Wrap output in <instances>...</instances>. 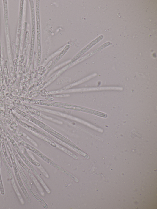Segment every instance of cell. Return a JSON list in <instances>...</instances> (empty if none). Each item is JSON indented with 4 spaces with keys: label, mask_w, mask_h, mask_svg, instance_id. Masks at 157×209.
I'll return each instance as SVG.
<instances>
[{
    "label": "cell",
    "mask_w": 157,
    "mask_h": 209,
    "mask_svg": "<svg viewBox=\"0 0 157 209\" xmlns=\"http://www.w3.org/2000/svg\"><path fill=\"white\" fill-rule=\"evenodd\" d=\"M97 41H98L97 40V39L95 40L83 48L72 59L71 62H75L79 59L83 55L97 43Z\"/></svg>",
    "instance_id": "8992f818"
},
{
    "label": "cell",
    "mask_w": 157,
    "mask_h": 209,
    "mask_svg": "<svg viewBox=\"0 0 157 209\" xmlns=\"http://www.w3.org/2000/svg\"><path fill=\"white\" fill-rule=\"evenodd\" d=\"M1 157L8 174L10 177V179L15 191L18 196L19 200L20 201L21 203L23 205L24 204V201L20 193L18 190L11 169L10 168V166L6 160L5 156H4V155L2 154V153H1Z\"/></svg>",
    "instance_id": "6da1fadb"
},
{
    "label": "cell",
    "mask_w": 157,
    "mask_h": 209,
    "mask_svg": "<svg viewBox=\"0 0 157 209\" xmlns=\"http://www.w3.org/2000/svg\"><path fill=\"white\" fill-rule=\"evenodd\" d=\"M58 147L60 149H61V150H63V151L65 152V153H67L68 155H69L71 156H72L73 158H74L75 159H76V160H77V159L78 158V157L76 156L75 155L73 154V153H72L69 151H68V150H67V149H66L65 148L59 145H58Z\"/></svg>",
    "instance_id": "4fadbf2b"
},
{
    "label": "cell",
    "mask_w": 157,
    "mask_h": 209,
    "mask_svg": "<svg viewBox=\"0 0 157 209\" xmlns=\"http://www.w3.org/2000/svg\"><path fill=\"white\" fill-rule=\"evenodd\" d=\"M13 167L16 178L18 183L20 187L23 194L26 198L28 202L29 203H30L31 202V201L30 197L29 196L23 184V183L21 176H20L19 172L18 170V167Z\"/></svg>",
    "instance_id": "277c9868"
},
{
    "label": "cell",
    "mask_w": 157,
    "mask_h": 209,
    "mask_svg": "<svg viewBox=\"0 0 157 209\" xmlns=\"http://www.w3.org/2000/svg\"><path fill=\"white\" fill-rule=\"evenodd\" d=\"M91 56L90 54H88L87 55H86L85 56H84L83 57L80 58V59H78L77 60L74 62H71V63L68 64V65L66 66L65 67H64L60 71H59L56 74L50 81H49L46 84L45 86V87H47V86H48L50 84L53 82H54L55 79H56L59 76H60L62 73L64 72L65 71L67 70V69L74 65H75L76 64L78 63H79L80 62L84 60V59H86L88 57Z\"/></svg>",
    "instance_id": "3957f363"
},
{
    "label": "cell",
    "mask_w": 157,
    "mask_h": 209,
    "mask_svg": "<svg viewBox=\"0 0 157 209\" xmlns=\"http://www.w3.org/2000/svg\"><path fill=\"white\" fill-rule=\"evenodd\" d=\"M23 135L28 140H29V142H31L35 146H37V145L36 144V143L31 138L29 137L26 134L24 133H23Z\"/></svg>",
    "instance_id": "2e32d148"
},
{
    "label": "cell",
    "mask_w": 157,
    "mask_h": 209,
    "mask_svg": "<svg viewBox=\"0 0 157 209\" xmlns=\"http://www.w3.org/2000/svg\"><path fill=\"white\" fill-rule=\"evenodd\" d=\"M70 48L69 45H67L64 48L61 53L54 59L51 65L47 69L46 75L51 70V69L60 60V59L65 54Z\"/></svg>",
    "instance_id": "5b68a950"
},
{
    "label": "cell",
    "mask_w": 157,
    "mask_h": 209,
    "mask_svg": "<svg viewBox=\"0 0 157 209\" xmlns=\"http://www.w3.org/2000/svg\"><path fill=\"white\" fill-rule=\"evenodd\" d=\"M12 150L15 156L17 161V162L20 165L27 173L29 171H30L31 170L30 169H29L22 161L17 151L15 150V149L13 147L12 148Z\"/></svg>",
    "instance_id": "ba28073f"
},
{
    "label": "cell",
    "mask_w": 157,
    "mask_h": 209,
    "mask_svg": "<svg viewBox=\"0 0 157 209\" xmlns=\"http://www.w3.org/2000/svg\"><path fill=\"white\" fill-rule=\"evenodd\" d=\"M41 167V166H40ZM40 169V170L42 172L43 174H44V175L47 178L49 177V176L47 174V172H46V171L44 169H43V167H41L40 168H39Z\"/></svg>",
    "instance_id": "e0dca14e"
},
{
    "label": "cell",
    "mask_w": 157,
    "mask_h": 209,
    "mask_svg": "<svg viewBox=\"0 0 157 209\" xmlns=\"http://www.w3.org/2000/svg\"><path fill=\"white\" fill-rule=\"evenodd\" d=\"M0 192H1L2 195H4L5 194V191L2 180L1 170H0Z\"/></svg>",
    "instance_id": "9a60e30c"
},
{
    "label": "cell",
    "mask_w": 157,
    "mask_h": 209,
    "mask_svg": "<svg viewBox=\"0 0 157 209\" xmlns=\"http://www.w3.org/2000/svg\"><path fill=\"white\" fill-rule=\"evenodd\" d=\"M60 170H61V171H62V172H63L66 175H67L69 176H70V177L73 179V180L76 182L78 183L79 182V180H78L77 178H76V177L74 176L71 173L67 172V171L64 170L63 169H62V168L60 169Z\"/></svg>",
    "instance_id": "5bb4252c"
},
{
    "label": "cell",
    "mask_w": 157,
    "mask_h": 209,
    "mask_svg": "<svg viewBox=\"0 0 157 209\" xmlns=\"http://www.w3.org/2000/svg\"><path fill=\"white\" fill-rule=\"evenodd\" d=\"M16 164L18 167V170L19 172V175H21L23 181L25 183L27 187L29 190H31V185L29 183L26 175L25 174L21 166L20 165L18 162H16Z\"/></svg>",
    "instance_id": "52a82bcc"
},
{
    "label": "cell",
    "mask_w": 157,
    "mask_h": 209,
    "mask_svg": "<svg viewBox=\"0 0 157 209\" xmlns=\"http://www.w3.org/2000/svg\"><path fill=\"white\" fill-rule=\"evenodd\" d=\"M29 175L30 177L32 180L33 182H34L36 186L37 187L38 190H39V192L41 194L42 196H44L45 194L43 190V189L40 185V184L38 182V181L37 180V179L35 178V176L33 175V174L32 172L31 171H29L28 172Z\"/></svg>",
    "instance_id": "30bf717a"
},
{
    "label": "cell",
    "mask_w": 157,
    "mask_h": 209,
    "mask_svg": "<svg viewBox=\"0 0 157 209\" xmlns=\"http://www.w3.org/2000/svg\"><path fill=\"white\" fill-rule=\"evenodd\" d=\"M95 76V75H92L91 76L88 77H87L86 78H85L83 79L82 80H81L80 81L78 82L77 83H76L75 84H71L70 85H68L67 86V87H66L64 88H63L62 89H60V90H58V91H56L55 92H53L52 93H59L60 92H62V91H63L65 90H66V89L70 88L71 87H73V86H75L76 85H78L79 84H81L82 83H83L85 81H87V80H89L90 79L92 78H93V77H94Z\"/></svg>",
    "instance_id": "9c48e42d"
},
{
    "label": "cell",
    "mask_w": 157,
    "mask_h": 209,
    "mask_svg": "<svg viewBox=\"0 0 157 209\" xmlns=\"http://www.w3.org/2000/svg\"><path fill=\"white\" fill-rule=\"evenodd\" d=\"M32 172H33V173L35 175L38 179V180L41 183L42 185L43 186V187L45 189V190H46L48 193H50L51 192L50 191V190H49V189H48L47 186H46L45 183L43 180L41 178L40 176H39V175L35 169Z\"/></svg>",
    "instance_id": "7c38bea8"
},
{
    "label": "cell",
    "mask_w": 157,
    "mask_h": 209,
    "mask_svg": "<svg viewBox=\"0 0 157 209\" xmlns=\"http://www.w3.org/2000/svg\"><path fill=\"white\" fill-rule=\"evenodd\" d=\"M21 150L29 162H30L32 164L37 166L38 167H40L41 166V165L40 164L34 160L29 155L25 148L24 147H22Z\"/></svg>",
    "instance_id": "8fae6325"
},
{
    "label": "cell",
    "mask_w": 157,
    "mask_h": 209,
    "mask_svg": "<svg viewBox=\"0 0 157 209\" xmlns=\"http://www.w3.org/2000/svg\"><path fill=\"white\" fill-rule=\"evenodd\" d=\"M40 1H36V16L37 37V47H41V28L40 16Z\"/></svg>",
    "instance_id": "7a4b0ae2"
}]
</instances>
